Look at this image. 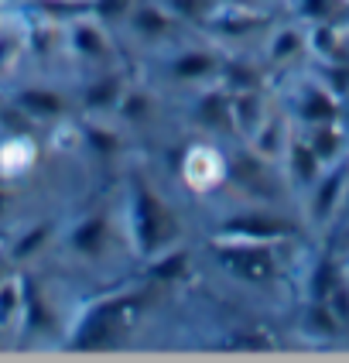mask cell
Instances as JSON below:
<instances>
[{
    "label": "cell",
    "instance_id": "obj_1",
    "mask_svg": "<svg viewBox=\"0 0 349 363\" xmlns=\"http://www.w3.org/2000/svg\"><path fill=\"white\" fill-rule=\"evenodd\" d=\"M178 237V223L171 209L158 202L144 185H134V240L141 243V254H154Z\"/></svg>",
    "mask_w": 349,
    "mask_h": 363
},
{
    "label": "cell",
    "instance_id": "obj_2",
    "mask_svg": "<svg viewBox=\"0 0 349 363\" xmlns=\"http://www.w3.org/2000/svg\"><path fill=\"white\" fill-rule=\"evenodd\" d=\"M349 185V155L328 162L322 168V175L315 179V185L308 189V223L311 226H328L336 220L339 206H343V196H346Z\"/></svg>",
    "mask_w": 349,
    "mask_h": 363
},
{
    "label": "cell",
    "instance_id": "obj_3",
    "mask_svg": "<svg viewBox=\"0 0 349 363\" xmlns=\"http://www.w3.org/2000/svg\"><path fill=\"white\" fill-rule=\"evenodd\" d=\"M223 261L233 274H240L246 281H270L278 274L274 247L264 240H236L229 250H223Z\"/></svg>",
    "mask_w": 349,
    "mask_h": 363
},
{
    "label": "cell",
    "instance_id": "obj_4",
    "mask_svg": "<svg viewBox=\"0 0 349 363\" xmlns=\"http://www.w3.org/2000/svg\"><path fill=\"white\" fill-rule=\"evenodd\" d=\"M223 233L233 240H264V243H278L287 240L298 233V223H291L287 216L278 213H240L229 223H223Z\"/></svg>",
    "mask_w": 349,
    "mask_h": 363
},
{
    "label": "cell",
    "instance_id": "obj_5",
    "mask_svg": "<svg viewBox=\"0 0 349 363\" xmlns=\"http://www.w3.org/2000/svg\"><path fill=\"white\" fill-rule=\"evenodd\" d=\"M339 110H343V100L336 93H328L319 79H308L302 86V96H298V117H302V123H308V127L332 123L339 121Z\"/></svg>",
    "mask_w": 349,
    "mask_h": 363
},
{
    "label": "cell",
    "instance_id": "obj_6",
    "mask_svg": "<svg viewBox=\"0 0 349 363\" xmlns=\"http://www.w3.org/2000/svg\"><path fill=\"white\" fill-rule=\"evenodd\" d=\"M322 168H326V162L311 151V144L302 141V138H294V141L287 144V172H291V179L298 182V185H305V189H311L315 185V179L322 175Z\"/></svg>",
    "mask_w": 349,
    "mask_h": 363
},
{
    "label": "cell",
    "instance_id": "obj_7",
    "mask_svg": "<svg viewBox=\"0 0 349 363\" xmlns=\"http://www.w3.org/2000/svg\"><path fill=\"white\" fill-rule=\"evenodd\" d=\"M18 103L24 113H35V117H59L65 110V100L52 89H28V93L18 96Z\"/></svg>",
    "mask_w": 349,
    "mask_h": 363
},
{
    "label": "cell",
    "instance_id": "obj_8",
    "mask_svg": "<svg viewBox=\"0 0 349 363\" xmlns=\"http://www.w3.org/2000/svg\"><path fill=\"white\" fill-rule=\"evenodd\" d=\"M103 243H106V216H89L72 233V247L82 250V254H100Z\"/></svg>",
    "mask_w": 349,
    "mask_h": 363
},
{
    "label": "cell",
    "instance_id": "obj_9",
    "mask_svg": "<svg viewBox=\"0 0 349 363\" xmlns=\"http://www.w3.org/2000/svg\"><path fill=\"white\" fill-rule=\"evenodd\" d=\"M229 110H233V127H240V130H257V123L264 121V110H261V100L253 89H244Z\"/></svg>",
    "mask_w": 349,
    "mask_h": 363
},
{
    "label": "cell",
    "instance_id": "obj_10",
    "mask_svg": "<svg viewBox=\"0 0 349 363\" xmlns=\"http://www.w3.org/2000/svg\"><path fill=\"white\" fill-rule=\"evenodd\" d=\"M171 28V18L164 14L161 7H154V4H144L134 11V31L137 35H147V38H161L164 31Z\"/></svg>",
    "mask_w": 349,
    "mask_h": 363
},
{
    "label": "cell",
    "instance_id": "obj_11",
    "mask_svg": "<svg viewBox=\"0 0 349 363\" xmlns=\"http://www.w3.org/2000/svg\"><path fill=\"white\" fill-rule=\"evenodd\" d=\"M117 103H120V76H100L86 89V106H93V110H106Z\"/></svg>",
    "mask_w": 349,
    "mask_h": 363
},
{
    "label": "cell",
    "instance_id": "obj_12",
    "mask_svg": "<svg viewBox=\"0 0 349 363\" xmlns=\"http://www.w3.org/2000/svg\"><path fill=\"white\" fill-rule=\"evenodd\" d=\"M195 121L205 123V127H219V123H233V110H229V103L219 96V93H212V96H205L202 103H199V110H195Z\"/></svg>",
    "mask_w": 349,
    "mask_h": 363
},
{
    "label": "cell",
    "instance_id": "obj_13",
    "mask_svg": "<svg viewBox=\"0 0 349 363\" xmlns=\"http://www.w3.org/2000/svg\"><path fill=\"white\" fill-rule=\"evenodd\" d=\"M216 69V59L209 52H185L182 59L175 62V76L178 79H202Z\"/></svg>",
    "mask_w": 349,
    "mask_h": 363
},
{
    "label": "cell",
    "instance_id": "obj_14",
    "mask_svg": "<svg viewBox=\"0 0 349 363\" xmlns=\"http://www.w3.org/2000/svg\"><path fill=\"white\" fill-rule=\"evenodd\" d=\"M305 45H308V35H302L298 28H285L274 38V45H270V55H274V62H287L294 59L298 52H305Z\"/></svg>",
    "mask_w": 349,
    "mask_h": 363
},
{
    "label": "cell",
    "instance_id": "obj_15",
    "mask_svg": "<svg viewBox=\"0 0 349 363\" xmlns=\"http://www.w3.org/2000/svg\"><path fill=\"white\" fill-rule=\"evenodd\" d=\"M76 45H79L86 55H103L106 52V41H103V35L93 24H82L79 31H76Z\"/></svg>",
    "mask_w": 349,
    "mask_h": 363
},
{
    "label": "cell",
    "instance_id": "obj_16",
    "mask_svg": "<svg viewBox=\"0 0 349 363\" xmlns=\"http://www.w3.org/2000/svg\"><path fill=\"white\" fill-rule=\"evenodd\" d=\"M226 76H229V82H233L236 89H253V86H257V72H253L250 65H229Z\"/></svg>",
    "mask_w": 349,
    "mask_h": 363
},
{
    "label": "cell",
    "instance_id": "obj_17",
    "mask_svg": "<svg viewBox=\"0 0 349 363\" xmlns=\"http://www.w3.org/2000/svg\"><path fill=\"white\" fill-rule=\"evenodd\" d=\"M171 7L182 14V18H205L212 0H171Z\"/></svg>",
    "mask_w": 349,
    "mask_h": 363
},
{
    "label": "cell",
    "instance_id": "obj_18",
    "mask_svg": "<svg viewBox=\"0 0 349 363\" xmlns=\"http://www.w3.org/2000/svg\"><path fill=\"white\" fill-rule=\"evenodd\" d=\"M130 4H134V0H89V7H93L100 18H120Z\"/></svg>",
    "mask_w": 349,
    "mask_h": 363
},
{
    "label": "cell",
    "instance_id": "obj_19",
    "mask_svg": "<svg viewBox=\"0 0 349 363\" xmlns=\"http://www.w3.org/2000/svg\"><path fill=\"white\" fill-rule=\"evenodd\" d=\"M18 312V291H14V284H0V323H7L11 315Z\"/></svg>",
    "mask_w": 349,
    "mask_h": 363
},
{
    "label": "cell",
    "instance_id": "obj_20",
    "mask_svg": "<svg viewBox=\"0 0 349 363\" xmlns=\"http://www.w3.org/2000/svg\"><path fill=\"white\" fill-rule=\"evenodd\" d=\"M182 271H185V254L182 250H178V254H171V257H164V261L154 267V274H158V278H178Z\"/></svg>",
    "mask_w": 349,
    "mask_h": 363
},
{
    "label": "cell",
    "instance_id": "obj_21",
    "mask_svg": "<svg viewBox=\"0 0 349 363\" xmlns=\"http://www.w3.org/2000/svg\"><path fill=\"white\" fill-rule=\"evenodd\" d=\"M89 141H93V147H96L100 155H110V151L117 147V138H113V134L106 138V130H100V127H93V130H89Z\"/></svg>",
    "mask_w": 349,
    "mask_h": 363
},
{
    "label": "cell",
    "instance_id": "obj_22",
    "mask_svg": "<svg viewBox=\"0 0 349 363\" xmlns=\"http://www.w3.org/2000/svg\"><path fill=\"white\" fill-rule=\"evenodd\" d=\"M45 233H48V226H38L31 237H24L18 247V254H31V250H38V240H45Z\"/></svg>",
    "mask_w": 349,
    "mask_h": 363
},
{
    "label": "cell",
    "instance_id": "obj_23",
    "mask_svg": "<svg viewBox=\"0 0 349 363\" xmlns=\"http://www.w3.org/2000/svg\"><path fill=\"white\" fill-rule=\"evenodd\" d=\"M336 226H343V230H346V237H349V185H346V196H343V206H339V213H336ZM332 223H328V226H332Z\"/></svg>",
    "mask_w": 349,
    "mask_h": 363
},
{
    "label": "cell",
    "instance_id": "obj_24",
    "mask_svg": "<svg viewBox=\"0 0 349 363\" xmlns=\"http://www.w3.org/2000/svg\"><path fill=\"white\" fill-rule=\"evenodd\" d=\"M144 106H147V100H144V96H130V100H127V110H123V113H127V117H141Z\"/></svg>",
    "mask_w": 349,
    "mask_h": 363
},
{
    "label": "cell",
    "instance_id": "obj_25",
    "mask_svg": "<svg viewBox=\"0 0 349 363\" xmlns=\"http://www.w3.org/2000/svg\"><path fill=\"white\" fill-rule=\"evenodd\" d=\"M339 123L346 127V134H349V93L343 96V110H339Z\"/></svg>",
    "mask_w": 349,
    "mask_h": 363
},
{
    "label": "cell",
    "instance_id": "obj_26",
    "mask_svg": "<svg viewBox=\"0 0 349 363\" xmlns=\"http://www.w3.org/2000/svg\"><path fill=\"white\" fill-rule=\"evenodd\" d=\"M0 213H4V185H0Z\"/></svg>",
    "mask_w": 349,
    "mask_h": 363
}]
</instances>
